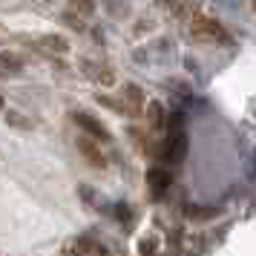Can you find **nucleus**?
<instances>
[{"label":"nucleus","instance_id":"11","mask_svg":"<svg viewBox=\"0 0 256 256\" xmlns=\"http://www.w3.org/2000/svg\"><path fill=\"white\" fill-rule=\"evenodd\" d=\"M147 124H150L152 130H162L164 124H167V112H164L162 101H150V104H147Z\"/></svg>","mask_w":256,"mask_h":256},{"label":"nucleus","instance_id":"20","mask_svg":"<svg viewBox=\"0 0 256 256\" xmlns=\"http://www.w3.org/2000/svg\"><path fill=\"white\" fill-rule=\"evenodd\" d=\"M70 3H75V6H78V9H81L84 14L92 12V0H70Z\"/></svg>","mask_w":256,"mask_h":256},{"label":"nucleus","instance_id":"4","mask_svg":"<svg viewBox=\"0 0 256 256\" xmlns=\"http://www.w3.org/2000/svg\"><path fill=\"white\" fill-rule=\"evenodd\" d=\"M64 254H75V256H98V254H106V248L98 239H92V236H75V239H70V242L60 248Z\"/></svg>","mask_w":256,"mask_h":256},{"label":"nucleus","instance_id":"17","mask_svg":"<svg viewBox=\"0 0 256 256\" xmlns=\"http://www.w3.org/2000/svg\"><path fill=\"white\" fill-rule=\"evenodd\" d=\"M110 3V14H116V18H127L130 14V6L124 0H106Z\"/></svg>","mask_w":256,"mask_h":256},{"label":"nucleus","instance_id":"15","mask_svg":"<svg viewBox=\"0 0 256 256\" xmlns=\"http://www.w3.org/2000/svg\"><path fill=\"white\" fill-rule=\"evenodd\" d=\"M78 190H81V196L86 198L90 204H95V208H106V202H104V198H101V196H95V190H92V187H90V184H81V187H78Z\"/></svg>","mask_w":256,"mask_h":256},{"label":"nucleus","instance_id":"16","mask_svg":"<svg viewBox=\"0 0 256 256\" xmlns=\"http://www.w3.org/2000/svg\"><path fill=\"white\" fill-rule=\"evenodd\" d=\"M60 20L70 26V29H75V32H86V26H84V20H81V14H72V12H66V14H60Z\"/></svg>","mask_w":256,"mask_h":256},{"label":"nucleus","instance_id":"18","mask_svg":"<svg viewBox=\"0 0 256 256\" xmlns=\"http://www.w3.org/2000/svg\"><path fill=\"white\" fill-rule=\"evenodd\" d=\"M187 216L190 219H210V216H216L210 208H187Z\"/></svg>","mask_w":256,"mask_h":256},{"label":"nucleus","instance_id":"10","mask_svg":"<svg viewBox=\"0 0 256 256\" xmlns=\"http://www.w3.org/2000/svg\"><path fill=\"white\" fill-rule=\"evenodd\" d=\"M24 72V58L14 52H0V78H18Z\"/></svg>","mask_w":256,"mask_h":256},{"label":"nucleus","instance_id":"21","mask_svg":"<svg viewBox=\"0 0 256 256\" xmlns=\"http://www.w3.org/2000/svg\"><path fill=\"white\" fill-rule=\"evenodd\" d=\"M219 3L224 9H236V6H239V0H219Z\"/></svg>","mask_w":256,"mask_h":256},{"label":"nucleus","instance_id":"3","mask_svg":"<svg viewBox=\"0 0 256 256\" xmlns=\"http://www.w3.org/2000/svg\"><path fill=\"white\" fill-rule=\"evenodd\" d=\"M118 104H121V112H124V116L138 118L141 112H144V92H141L136 84H127V86L121 90V98H118Z\"/></svg>","mask_w":256,"mask_h":256},{"label":"nucleus","instance_id":"1","mask_svg":"<svg viewBox=\"0 0 256 256\" xmlns=\"http://www.w3.org/2000/svg\"><path fill=\"white\" fill-rule=\"evenodd\" d=\"M152 152H156L162 162H167V164H178L187 156V136H184V130H170V132H167V138L158 141V147H156Z\"/></svg>","mask_w":256,"mask_h":256},{"label":"nucleus","instance_id":"7","mask_svg":"<svg viewBox=\"0 0 256 256\" xmlns=\"http://www.w3.org/2000/svg\"><path fill=\"white\" fill-rule=\"evenodd\" d=\"M78 144V150H81V156L86 158V162L92 164L95 170H104V156H101V150H98V144H95V138H90V136H84V138L75 141Z\"/></svg>","mask_w":256,"mask_h":256},{"label":"nucleus","instance_id":"22","mask_svg":"<svg viewBox=\"0 0 256 256\" xmlns=\"http://www.w3.org/2000/svg\"><path fill=\"white\" fill-rule=\"evenodd\" d=\"M0 110H3V95H0Z\"/></svg>","mask_w":256,"mask_h":256},{"label":"nucleus","instance_id":"14","mask_svg":"<svg viewBox=\"0 0 256 256\" xmlns=\"http://www.w3.org/2000/svg\"><path fill=\"white\" fill-rule=\"evenodd\" d=\"M6 124H12V127H20V130H32V121L20 112H14V110H6Z\"/></svg>","mask_w":256,"mask_h":256},{"label":"nucleus","instance_id":"2","mask_svg":"<svg viewBox=\"0 0 256 256\" xmlns=\"http://www.w3.org/2000/svg\"><path fill=\"white\" fill-rule=\"evenodd\" d=\"M190 29H193V38H198V40H228L222 24H219V20H213V18H208V14L193 12Z\"/></svg>","mask_w":256,"mask_h":256},{"label":"nucleus","instance_id":"5","mask_svg":"<svg viewBox=\"0 0 256 256\" xmlns=\"http://www.w3.org/2000/svg\"><path fill=\"white\" fill-rule=\"evenodd\" d=\"M72 121L78 124V127L90 136V138H95V141H110L112 136H110V130L98 121V118H92L90 112H72Z\"/></svg>","mask_w":256,"mask_h":256},{"label":"nucleus","instance_id":"6","mask_svg":"<svg viewBox=\"0 0 256 256\" xmlns=\"http://www.w3.org/2000/svg\"><path fill=\"white\" fill-rule=\"evenodd\" d=\"M147 184H150L152 196L162 198L164 193H167V187L173 184V176L167 173V167H150V170H147Z\"/></svg>","mask_w":256,"mask_h":256},{"label":"nucleus","instance_id":"12","mask_svg":"<svg viewBox=\"0 0 256 256\" xmlns=\"http://www.w3.org/2000/svg\"><path fill=\"white\" fill-rule=\"evenodd\" d=\"M164 6L178 18H187V14H193L198 9V0H164Z\"/></svg>","mask_w":256,"mask_h":256},{"label":"nucleus","instance_id":"19","mask_svg":"<svg viewBox=\"0 0 256 256\" xmlns=\"http://www.w3.org/2000/svg\"><path fill=\"white\" fill-rule=\"evenodd\" d=\"M156 250H158V242H156L152 236H147V239L138 242V254H156Z\"/></svg>","mask_w":256,"mask_h":256},{"label":"nucleus","instance_id":"9","mask_svg":"<svg viewBox=\"0 0 256 256\" xmlns=\"http://www.w3.org/2000/svg\"><path fill=\"white\" fill-rule=\"evenodd\" d=\"M81 70L92 78V81H101V84H116V72H112V66H106V64H92V60H84Z\"/></svg>","mask_w":256,"mask_h":256},{"label":"nucleus","instance_id":"13","mask_svg":"<svg viewBox=\"0 0 256 256\" xmlns=\"http://www.w3.org/2000/svg\"><path fill=\"white\" fill-rule=\"evenodd\" d=\"M112 210H116V219L124 224V230H132V222H136V216H132V208L121 202V204H116Z\"/></svg>","mask_w":256,"mask_h":256},{"label":"nucleus","instance_id":"8","mask_svg":"<svg viewBox=\"0 0 256 256\" xmlns=\"http://www.w3.org/2000/svg\"><path fill=\"white\" fill-rule=\"evenodd\" d=\"M35 46L44 52V55H64V52H70V40L60 35H44L35 40Z\"/></svg>","mask_w":256,"mask_h":256}]
</instances>
